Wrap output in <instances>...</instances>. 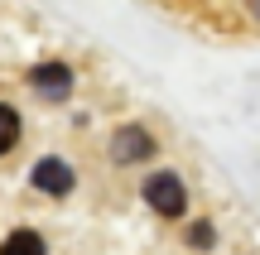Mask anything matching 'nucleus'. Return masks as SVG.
I'll return each mask as SVG.
<instances>
[{"instance_id":"obj_1","label":"nucleus","mask_w":260,"mask_h":255,"mask_svg":"<svg viewBox=\"0 0 260 255\" xmlns=\"http://www.w3.org/2000/svg\"><path fill=\"white\" fill-rule=\"evenodd\" d=\"M145 202L159 212V217H183L188 212V193L178 173H149L145 178Z\"/></svg>"},{"instance_id":"obj_3","label":"nucleus","mask_w":260,"mask_h":255,"mask_svg":"<svg viewBox=\"0 0 260 255\" xmlns=\"http://www.w3.org/2000/svg\"><path fill=\"white\" fill-rule=\"evenodd\" d=\"M29 87H34L39 96H48V101H63V96L73 92V67L68 63H34Z\"/></svg>"},{"instance_id":"obj_2","label":"nucleus","mask_w":260,"mask_h":255,"mask_svg":"<svg viewBox=\"0 0 260 255\" xmlns=\"http://www.w3.org/2000/svg\"><path fill=\"white\" fill-rule=\"evenodd\" d=\"M154 154V135L145 125H125V130L111 135V164H140Z\"/></svg>"},{"instance_id":"obj_4","label":"nucleus","mask_w":260,"mask_h":255,"mask_svg":"<svg viewBox=\"0 0 260 255\" xmlns=\"http://www.w3.org/2000/svg\"><path fill=\"white\" fill-rule=\"evenodd\" d=\"M29 178H34L39 193H48V198H63V193H73V178H77V173H73V164H63V159H39Z\"/></svg>"},{"instance_id":"obj_7","label":"nucleus","mask_w":260,"mask_h":255,"mask_svg":"<svg viewBox=\"0 0 260 255\" xmlns=\"http://www.w3.org/2000/svg\"><path fill=\"white\" fill-rule=\"evenodd\" d=\"M188 241H193V246H203V250H207V246H212V227H207V222H198V227L188 231Z\"/></svg>"},{"instance_id":"obj_6","label":"nucleus","mask_w":260,"mask_h":255,"mask_svg":"<svg viewBox=\"0 0 260 255\" xmlns=\"http://www.w3.org/2000/svg\"><path fill=\"white\" fill-rule=\"evenodd\" d=\"M19 130H24V125H19V111L0 101V154H10L19 144Z\"/></svg>"},{"instance_id":"obj_8","label":"nucleus","mask_w":260,"mask_h":255,"mask_svg":"<svg viewBox=\"0 0 260 255\" xmlns=\"http://www.w3.org/2000/svg\"><path fill=\"white\" fill-rule=\"evenodd\" d=\"M251 15H255V19H260V0H251Z\"/></svg>"},{"instance_id":"obj_5","label":"nucleus","mask_w":260,"mask_h":255,"mask_svg":"<svg viewBox=\"0 0 260 255\" xmlns=\"http://www.w3.org/2000/svg\"><path fill=\"white\" fill-rule=\"evenodd\" d=\"M0 255H48V246H44V236H39V231L19 227V231H10V236H5Z\"/></svg>"}]
</instances>
